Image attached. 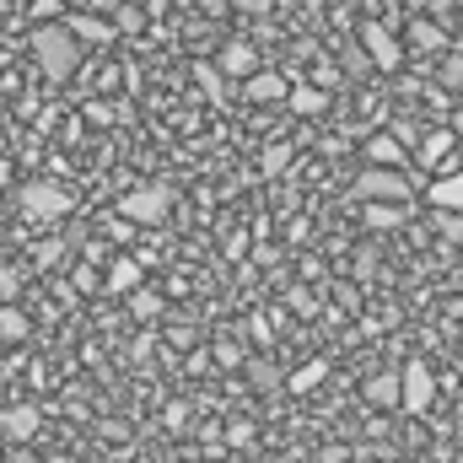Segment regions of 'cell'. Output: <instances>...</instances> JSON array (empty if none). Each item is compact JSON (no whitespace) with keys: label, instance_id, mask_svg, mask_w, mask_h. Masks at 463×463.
<instances>
[{"label":"cell","instance_id":"obj_1","mask_svg":"<svg viewBox=\"0 0 463 463\" xmlns=\"http://www.w3.org/2000/svg\"><path fill=\"white\" fill-rule=\"evenodd\" d=\"M33 54H38V71H43L49 81H71V76L81 71V38L65 27V16L33 27Z\"/></svg>","mask_w":463,"mask_h":463},{"label":"cell","instance_id":"obj_2","mask_svg":"<svg viewBox=\"0 0 463 463\" xmlns=\"http://www.w3.org/2000/svg\"><path fill=\"white\" fill-rule=\"evenodd\" d=\"M167 211H173V189L167 184H140V189L118 194V216L135 222V227H162Z\"/></svg>","mask_w":463,"mask_h":463},{"label":"cell","instance_id":"obj_3","mask_svg":"<svg viewBox=\"0 0 463 463\" xmlns=\"http://www.w3.org/2000/svg\"><path fill=\"white\" fill-rule=\"evenodd\" d=\"M355 194H361V200H393V205H410L415 184H410V173H404V167L366 162V167L355 173Z\"/></svg>","mask_w":463,"mask_h":463},{"label":"cell","instance_id":"obj_4","mask_svg":"<svg viewBox=\"0 0 463 463\" xmlns=\"http://www.w3.org/2000/svg\"><path fill=\"white\" fill-rule=\"evenodd\" d=\"M16 205H22L27 222H60V216L71 211V189L38 178V184H22V189H16Z\"/></svg>","mask_w":463,"mask_h":463},{"label":"cell","instance_id":"obj_5","mask_svg":"<svg viewBox=\"0 0 463 463\" xmlns=\"http://www.w3.org/2000/svg\"><path fill=\"white\" fill-rule=\"evenodd\" d=\"M355 43L372 54V65H377V71H399V65H404V49H399V38H393L383 22H361Z\"/></svg>","mask_w":463,"mask_h":463},{"label":"cell","instance_id":"obj_6","mask_svg":"<svg viewBox=\"0 0 463 463\" xmlns=\"http://www.w3.org/2000/svg\"><path fill=\"white\" fill-rule=\"evenodd\" d=\"M43 426V410L38 404H0V442H33Z\"/></svg>","mask_w":463,"mask_h":463},{"label":"cell","instance_id":"obj_7","mask_svg":"<svg viewBox=\"0 0 463 463\" xmlns=\"http://www.w3.org/2000/svg\"><path fill=\"white\" fill-rule=\"evenodd\" d=\"M431 393H437V377H431V366H426V361H410V366H404V404H399V410L420 415V410L431 404Z\"/></svg>","mask_w":463,"mask_h":463},{"label":"cell","instance_id":"obj_8","mask_svg":"<svg viewBox=\"0 0 463 463\" xmlns=\"http://www.w3.org/2000/svg\"><path fill=\"white\" fill-rule=\"evenodd\" d=\"M242 98H248V103H286V98H291V81H286L280 71H253V76L242 81Z\"/></svg>","mask_w":463,"mask_h":463},{"label":"cell","instance_id":"obj_9","mask_svg":"<svg viewBox=\"0 0 463 463\" xmlns=\"http://www.w3.org/2000/svg\"><path fill=\"white\" fill-rule=\"evenodd\" d=\"M216 65L227 71L232 81H248L253 71H264V65H259V49H253V43H242V38H232V43H222V54H216Z\"/></svg>","mask_w":463,"mask_h":463},{"label":"cell","instance_id":"obj_10","mask_svg":"<svg viewBox=\"0 0 463 463\" xmlns=\"http://www.w3.org/2000/svg\"><path fill=\"white\" fill-rule=\"evenodd\" d=\"M366 162H383V167H410V146L399 140V135H388V129H377V135H366Z\"/></svg>","mask_w":463,"mask_h":463},{"label":"cell","instance_id":"obj_11","mask_svg":"<svg viewBox=\"0 0 463 463\" xmlns=\"http://www.w3.org/2000/svg\"><path fill=\"white\" fill-rule=\"evenodd\" d=\"M453 151H458V129L448 124V129H431V135L420 140V151H415V156H420L426 167H437V173H442V162L453 167Z\"/></svg>","mask_w":463,"mask_h":463},{"label":"cell","instance_id":"obj_12","mask_svg":"<svg viewBox=\"0 0 463 463\" xmlns=\"http://www.w3.org/2000/svg\"><path fill=\"white\" fill-rule=\"evenodd\" d=\"M65 27H71L81 43H114V33H118V22H103V16H92V11H71Z\"/></svg>","mask_w":463,"mask_h":463},{"label":"cell","instance_id":"obj_13","mask_svg":"<svg viewBox=\"0 0 463 463\" xmlns=\"http://www.w3.org/2000/svg\"><path fill=\"white\" fill-rule=\"evenodd\" d=\"M366 404H383V410H393V404H404V372H377L366 388Z\"/></svg>","mask_w":463,"mask_h":463},{"label":"cell","instance_id":"obj_14","mask_svg":"<svg viewBox=\"0 0 463 463\" xmlns=\"http://www.w3.org/2000/svg\"><path fill=\"white\" fill-rule=\"evenodd\" d=\"M426 200H431V211H463V173H437V184L426 189Z\"/></svg>","mask_w":463,"mask_h":463},{"label":"cell","instance_id":"obj_15","mask_svg":"<svg viewBox=\"0 0 463 463\" xmlns=\"http://www.w3.org/2000/svg\"><path fill=\"white\" fill-rule=\"evenodd\" d=\"M410 43H415V49H448V22L415 16V22H410Z\"/></svg>","mask_w":463,"mask_h":463},{"label":"cell","instance_id":"obj_16","mask_svg":"<svg viewBox=\"0 0 463 463\" xmlns=\"http://www.w3.org/2000/svg\"><path fill=\"white\" fill-rule=\"evenodd\" d=\"M286 109H291L297 118H318L324 109H329V98H324V87H291Z\"/></svg>","mask_w":463,"mask_h":463},{"label":"cell","instance_id":"obj_17","mask_svg":"<svg viewBox=\"0 0 463 463\" xmlns=\"http://www.w3.org/2000/svg\"><path fill=\"white\" fill-rule=\"evenodd\" d=\"M33 335V324H27V313L16 307V302H0V340L5 345H22Z\"/></svg>","mask_w":463,"mask_h":463},{"label":"cell","instance_id":"obj_18","mask_svg":"<svg viewBox=\"0 0 463 463\" xmlns=\"http://www.w3.org/2000/svg\"><path fill=\"white\" fill-rule=\"evenodd\" d=\"M140 280H146V269H140L135 259H114V264H109V291H114V297H129Z\"/></svg>","mask_w":463,"mask_h":463},{"label":"cell","instance_id":"obj_19","mask_svg":"<svg viewBox=\"0 0 463 463\" xmlns=\"http://www.w3.org/2000/svg\"><path fill=\"white\" fill-rule=\"evenodd\" d=\"M194 76H200V87H205V98H211V103H227L232 98V76L227 71H222V65H211V60H200V65H194Z\"/></svg>","mask_w":463,"mask_h":463},{"label":"cell","instance_id":"obj_20","mask_svg":"<svg viewBox=\"0 0 463 463\" xmlns=\"http://www.w3.org/2000/svg\"><path fill=\"white\" fill-rule=\"evenodd\" d=\"M242 366H248V383H253L259 393H269V388H280V372H275V361H269V355H248Z\"/></svg>","mask_w":463,"mask_h":463},{"label":"cell","instance_id":"obj_21","mask_svg":"<svg viewBox=\"0 0 463 463\" xmlns=\"http://www.w3.org/2000/svg\"><path fill=\"white\" fill-rule=\"evenodd\" d=\"M324 377H329V366H324V361H307V366H297V372L286 377V388H291V393H307V388H318Z\"/></svg>","mask_w":463,"mask_h":463},{"label":"cell","instance_id":"obj_22","mask_svg":"<svg viewBox=\"0 0 463 463\" xmlns=\"http://www.w3.org/2000/svg\"><path fill=\"white\" fill-rule=\"evenodd\" d=\"M437 87L442 92H463V54H442L437 60Z\"/></svg>","mask_w":463,"mask_h":463},{"label":"cell","instance_id":"obj_23","mask_svg":"<svg viewBox=\"0 0 463 463\" xmlns=\"http://www.w3.org/2000/svg\"><path fill=\"white\" fill-rule=\"evenodd\" d=\"M162 307H167V302H162V297H156V291H140V286H135V291H129V313H135V318H156V313H162Z\"/></svg>","mask_w":463,"mask_h":463},{"label":"cell","instance_id":"obj_24","mask_svg":"<svg viewBox=\"0 0 463 463\" xmlns=\"http://www.w3.org/2000/svg\"><path fill=\"white\" fill-rule=\"evenodd\" d=\"M60 259H65V242H60V237H49V242L33 248V264H38V269H54Z\"/></svg>","mask_w":463,"mask_h":463},{"label":"cell","instance_id":"obj_25","mask_svg":"<svg viewBox=\"0 0 463 463\" xmlns=\"http://www.w3.org/2000/svg\"><path fill=\"white\" fill-rule=\"evenodd\" d=\"M27 16H33V22H60L65 5H60V0H27Z\"/></svg>","mask_w":463,"mask_h":463},{"label":"cell","instance_id":"obj_26","mask_svg":"<svg viewBox=\"0 0 463 463\" xmlns=\"http://www.w3.org/2000/svg\"><path fill=\"white\" fill-rule=\"evenodd\" d=\"M291 162V146L286 140H275V146H264V173H280Z\"/></svg>","mask_w":463,"mask_h":463},{"label":"cell","instance_id":"obj_27","mask_svg":"<svg viewBox=\"0 0 463 463\" xmlns=\"http://www.w3.org/2000/svg\"><path fill=\"white\" fill-rule=\"evenodd\" d=\"M71 280H76V291H87V297L98 291V269H92V264H76V269H71Z\"/></svg>","mask_w":463,"mask_h":463},{"label":"cell","instance_id":"obj_28","mask_svg":"<svg viewBox=\"0 0 463 463\" xmlns=\"http://www.w3.org/2000/svg\"><path fill=\"white\" fill-rule=\"evenodd\" d=\"M16 291H22V275L16 269H0V302H11Z\"/></svg>","mask_w":463,"mask_h":463},{"label":"cell","instance_id":"obj_29","mask_svg":"<svg viewBox=\"0 0 463 463\" xmlns=\"http://www.w3.org/2000/svg\"><path fill=\"white\" fill-rule=\"evenodd\" d=\"M114 16H118V33H135V27H140V22H146V16H140V11H135V5H118Z\"/></svg>","mask_w":463,"mask_h":463},{"label":"cell","instance_id":"obj_30","mask_svg":"<svg viewBox=\"0 0 463 463\" xmlns=\"http://www.w3.org/2000/svg\"><path fill=\"white\" fill-rule=\"evenodd\" d=\"M0 463H38L33 453H27V442H11L5 453H0Z\"/></svg>","mask_w":463,"mask_h":463},{"label":"cell","instance_id":"obj_31","mask_svg":"<svg viewBox=\"0 0 463 463\" xmlns=\"http://www.w3.org/2000/svg\"><path fill=\"white\" fill-rule=\"evenodd\" d=\"M232 5H237V11H242V16H264V11H269V5H275V0H232Z\"/></svg>","mask_w":463,"mask_h":463},{"label":"cell","instance_id":"obj_32","mask_svg":"<svg viewBox=\"0 0 463 463\" xmlns=\"http://www.w3.org/2000/svg\"><path fill=\"white\" fill-rule=\"evenodd\" d=\"M87 118H92V124H109L114 109H109V103H87Z\"/></svg>","mask_w":463,"mask_h":463},{"label":"cell","instance_id":"obj_33","mask_svg":"<svg viewBox=\"0 0 463 463\" xmlns=\"http://www.w3.org/2000/svg\"><path fill=\"white\" fill-rule=\"evenodd\" d=\"M453 129H458V135H463V114H458V118H453Z\"/></svg>","mask_w":463,"mask_h":463},{"label":"cell","instance_id":"obj_34","mask_svg":"<svg viewBox=\"0 0 463 463\" xmlns=\"http://www.w3.org/2000/svg\"><path fill=\"white\" fill-rule=\"evenodd\" d=\"M264 463H297V458H264Z\"/></svg>","mask_w":463,"mask_h":463}]
</instances>
